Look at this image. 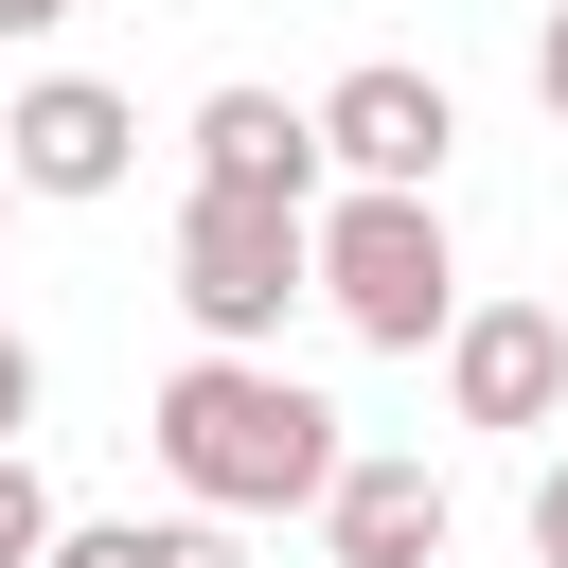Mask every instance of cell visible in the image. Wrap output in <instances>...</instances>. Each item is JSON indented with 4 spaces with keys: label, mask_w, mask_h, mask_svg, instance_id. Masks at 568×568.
Returning a JSON list of instances; mask_svg holds the SVG:
<instances>
[{
    "label": "cell",
    "mask_w": 568,
    "mask_h": 568,
    "mask_svg": "<svg viewBox=\"0 0 568 568\" xmlns=\"http://www.w3.org/2000/svg\"><path fill=\"white\" fill-rule=\"evenodd\" d=\"M53 18H71V0H0V36H53Z\"/></svg>",
    "instance_id": "cell-14"
},
{
    "label": "cell",
    "mask_w": 568,
    "mask_h": 568,
    "mask_svg": "<svg viewBox=\"0 0 568 568\" xmlns=\"http://www.w3.org/2000/svg\"><path fill=\"white\" fill-rule=\"evenodd\" d=\"M320 302L373 337V355H426L462 320V248L426 195H320Z\"/></svg>",
    "instance_id": "cell-3"
},
{
    "label": "cell",
    "mask_w": 568,
    "mask_h": 568,
    "mask_svg": "<svg viewBox=\"0 0 568 568\" xmlns=\"http://www.w3.org/2000/svg\"><path fill=\"white\" fill-rule=\"evenodd\" d=\"M444 408L462 426H550L568 408V320L550 302H462L444 320Z\"/></svg>",
    "instance_id": "cell-6"
},
{
    "label": "cell",
    "mask_w": 568,
    "mask_h": 568,
    "mask_svg": "<svg viewBox=\"0 0 568 568\" xmlns=\"http://www.w3.org/2000/svg\"><path fill=\"white\" fill-rule=\"evenodd\" d=\"M444 532H462V497L426 462H337L320 479V550L337 568H444Z\"/></svg>",
    "instance_id": "cell-8"
},
{
    "label": "cell",
    "mask_w": 568,
    "mask_h": 568,
    "mask_svg": "<svg viewBox=\"0 0 568 568\" xmlns=\"http://www.w3.org/2000/svg\"><path fill=\"white\" fill-rule=\"evenodd\" d=\"M444 142H462V106H444V71H408V53H373V71L320 89V178H355V195H426Z\"/></svg>",
    "instance_id": "cell-4"
},
{
    "label": "cell",
    "mask_w": 568,
    "mask_h": 568,
    "mask_svg": "<svg viewBox=\"0 0 568 568\" xmlns=\"http://www.w3.org/2000/svg\"><path fill=\"white\" fill-rule=\"evenodd\" d=\"M337 462H355V444H337V408H320L284 355H195V373L160 390V479H178L195 515H320Z\"/></svg>",
    "instance_id": "cell-1"
},
{
    "label": "cell",
    "mask_w": 568,
    "mask_h": 568,
    "mask_svg": "<svg viewBox=\"0 0 568 568\" xmlns=\"http://www.w3.org/2000/svg\"><path fill=\"white\" fill-rule=\"evenodd\" d=\"M124 160H142V106L89 89V71H36V89L0 106V178H18V195H124Z\"/></svg>",
    "instance_id": "cell-5"
},
{
    "label": "cell",
    "mask_w": 568,
    "mask_h": 568,
    "mask_svg": "<svg viewBox=\"0 0 568 568\" xmlns=\"http://www.w3.org/2000/svg\"><path fill=\"white\" fill-rule=\"evenodd\" d=\"M195 195H284V213H320V106L213 89V106H195Z\"/></svg>",
    "instance_id": "cell-7"
},
{
    "label": "cell",
    "mask_w": 568,
    "mask_h": 568,
    "mask_svg": "<svg viewBox=\"0 0 568 568\" xmlns=\"http://www.w3.org/2000/svg\"><path fill=\"white\" fill-rule=\"evenodd\" d=\"M36 568H248L231 515H53Z\"/></svg>",
    "instance_id": "cell-9"
},
{
    "label": "cell",
    "mask_w": 568,
    "mask_h": 568,
    "mask_svg": "<svg viewBox=\"0 0 568 568\" xmlns=\"http://www.w3.org/2000/svg\"><path fill=\"white\" fill-rule=\"evenodd\" d=\"M532 568H568V462L532 479Z\"/></svg>",
    "instance_id": "cell-12"
},
{
    "label": "cell",
    "mask_w": 568,
    "mask_h": 568,
    "mask_svg": "<svg viewBox=\"0 0 568 568\" xmlns=\"http://www.w3.org/2000/svg\"><path fill=\"white\" fill-rule=\"evenodd\" d=\"M36 550H53V479L0 444V568H36Z\"/></svg>",
    "instance_id": "cell-10"
},
{
    "label": "cell",
    "mask_w": 568,
    "mask_h": 568,
    "mask_svg": "<svg viewBox=\"0 0 568 568\" xmlns=\"http://www.w3.org/2000/svg\"><path fill=\"white\" fill-rule=\"evenodd\" d=\"M18 426H36V337L0 320V444H18Z\"/></svg>",
    "instance_id": "cell-11"
},
{
    "label": "cell",
    "mask_w": 568,
    "mask_h": 568,
    "mask_svg": "<svg viewBox=\"0 0 568 568\" xmlns=\"http://www.w3.org/2000/svg\"><path fill=\"white\" fill-rule=\"evenodd\" d=\"M284 302H320V213H284V195H178V320L213 355H266Z\"/></svg>",
    "instance_id": "cell-2"
},
{
    "label": "cell",
    "mask_w": 568,
    "mask_h": 568,
    "mask_svg": "<svg viewBox=\"0 0 568 568\" xmlns=\"http://www.w3.org/2000/svg\"><path fill=\"white\" fill-rule=\"evenodd\" d=\"M532 106L568 124V0H550V36H532Z\"/></svg>",
    "instance_id": "cell-13"
},
{
    "label": "cell",
    "mask_w": 568,
    "mask_h": 568,
    "mask_svg": "<svg viewBox=\"0 0 568 568\" xmlns=\"http://www.w3.org/2000/svg\"><path fill=\"white\" fill-rule=\"evenodd\" d=\"M0 195H18V178H0Z\"/></svg>",
    "instance_id": "cell-15"
}]
</instances>
